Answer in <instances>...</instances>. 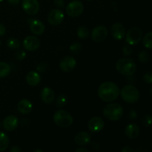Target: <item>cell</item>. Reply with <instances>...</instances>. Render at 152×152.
Wrapping results in <instances>:
<instances>
[{
    "instance_id": "cell-44",
    "label": "cell",
    "mask_w": 152,
    "mask_h": 152,
    "mask_svg": "<svg viewBox=\"0 0 152 152\" xmlns=\"http://www.w3.org/2000/svg\"><path fill=\"white\" fill-rule=\"evenodd\" d=\"M86 1H93V0H86Z\"/></svg>"
},
{
    "instance_id": "cell-35",
    "label": "cell",
    "mask_w": 152,
    "mask_h": 152,
    "mask_svg": "<svg viewBox=\"0 0 152 152\" xmlns=\"http://www.w3.org/2000/svg\"><path fill=\"white\" fill-rule=\"evenodd\" d=\"M47 68V64L44 63V62H42V63H39L37 65V71H39V72H44V71H46Z\"/></svg>"
},
{
    "instance_id": "cell-5",
    "label": "cell",
    "mask_w": 152,
    "mask_h": 152,
    "mask_svg": "<svg viewBox=\"0 0 152 152\" xmlns=\"http://www.w3.org/2000/svg\"><path fill=\"white\" fill-rule=\"evenodd\" d=\"M53 121L56 126L62 128H68L73 123V117L66 111L59 110L55 112L53 115Z\"/></svg>"
},
{
    "instance_id": "cell-30",
    "label": "cell",
    "mask_w": 152,
    "mask_h": 152,
    "mask_svg": "<svg viewBox=\"0 0 152 152\" xmlns=\"http://www.w3.org/2000/svg\"><path fill=\"white\" fill-rule=\"evenodd\" d=\"M82 49V45L79 42H74L71 46H70V50L73 53H77L80 51Z\"/></svg>"
},
{
    "instance_id": "cell-33",
    "label": "cell",
    "mask_w": 152,
    "mask_h": 152,
    "mask_svg": "<svg viewBox=\"0 0 152 152\" xmlns=\"http://www.w3.org/2000/svg\"><path fill=\"white\" fill-rule=\"evenodd\" d=\"M26 57V53L23 50H19L16 53V58L19 60H22Z\"/></svg>"
},
{
    "instance_id": "cell-14",
    "label": "cell",
    "mask_w": 152,
    "mask_h": 152,
    "mask_svg": "<svg viewBox=\"0 0 152 152\" xmlns=\"http://www.w3.org/2000/svg\"><path fill=\"white\" fill-rule=\"evenodd\" d=\"M111 33L112 37L116 40H121L126 35V30L123 24L117 22V23H114L111 27Z\"/></svg>"
},
{
    "instance_id": "cell-24",
    "label": "cell",
    "mask_w": 152,
    "mask_h": 152,
    "mask_svg": "<svg viewBox=\"0 0 152 152\" xmlns=\"http://www.w3.org/2000/svg\"><path fill=\"white\" fill-rule=\"evenodd\" d=\"M7 47L11 49H17L20 47V42L17 38L11 37L7 39Z\"/></svg>"
},
{
    "instance_id": "cell-6",
    "label": "cell",
    "mask_w": 152,
    "mask_h": 152,
    "mask_svg": "<svg viewBox=\"0 0 152 152\" xmlns=\"http://www.w3.org/2000/svg\"><path fill=\"white\" fill-rule=\"evenodd\" d=\"M142 37V32L140 28L134 27L129 29L126 34V42L130 45H135L140 42Z\"/></svg>"
},
{
    "instance_id": "cell-12",
    "label": "cell",
    "mask_w": 152,
    "mask_h": 152,
    "mask_svg": "<svg viewBox=\"0 0 152 152\" xmlns=\"http://www.w3.org/2000/svg\"><path fill=\"white\" fill-rule=\"evenodd\" d=\"M105 123L103 120L99 117H94L89 120L88 123V127L92 133H98L103 129Z\"/></svg>"
},
{
    "instance_id": "cell-28",
    "label": "cell",
    "mask_w": 152,
    "mask_h": 152,
    "mask_svg": "<svg viewBox=\"0 0 152 152\" xmlns=\"http://www.w3.org/2000/svg\"><path fill=\"white\" fill-rule=\"evenodd\" d=\"M77 34L79 38L82 39H85L89 36L88 30L86 27H80L77 30Z\"/></svg>"
},
{
    "instance_id": "cell-41",
    "label": "cell",
    "mask_w": 152,
    "mask_h": 152,
    "mask_svg": "<svg viewBox=\"0 0 152 152\" xmlns=\"http://www.w3.org/2000/svg\"><path fill=\"white\" fill-rule=\"evenodd\" d=\"M88 150L85 148H79L76 150V152H88Z\"/></svg>"
},
{
    "instance_id": "cell-7",
    "label": "cell",
    "mask_w": 152,
    "mask_h": 152,
    "mask_svg": "<svg viewBox=\"0 0 152 152\" xmlns=\"http://www.w3.org/2000/svg\"><path fill=\"white\" fill-rule=\"evenodd\" d=\"M84 7L83 3L78 0L71 1L66 7V13L69 16L76 18L80 16L83 13Z\"/></svg>"
},
{
    "instance_id": "cell-46",
    "label": "cell",
    "mask_w": 152,
    "mask_h": 152,
    "mask_svg": "<svg viewBox=\"0 0 152 152\" xmlns=\"http://www.w3.org/2000/svg\"><path fill=\"white\" fill-rule=\"evenodd\" d=\"M0 45H1V41H0Z\"/></svg>"
},
{
    "instance_id": "cell-2",
    "label": "cell",
    "mask_w": 152,
    "mask_h": 152,
    "mask_svg": "<svg viewBox=\"0 0 152 152\" xmlns=\"http://www.w3.org/2000/svg\"><path fill=\"white\" fill-rule=\"evenodd\" d=\"M116 69L122 75L129 77L136 72L137 65L134 61L129 58H123L116 63Z\"/></svg>"
},
{
    "instance_id": "cell-34",
    "label": "cell",
    "mask_w": 152,
    "mask_h": 152,
    "mask_svg": "<svg viewBox=\"0 0 152 152\" xmlns=\"http://www.w3.org/2000/svg\"><path fill=\"white\" fill-rule=\"evenodd\" d=\"M129 118L131 120H134L137 118V113L134 109H131L129 113Z\"/></svg>"
},
{
    "instance_id": "cell-36",
    "label": "cell",
    "mask_w": 152,
    "mask_h": 152,
    "mask_svg": "<svg viewBox=\"0 0 152 152\" xmlns=\"http://www.w3.org/2000/svg\"><path fill=\"white\" fill-rule=\"evenodd\" d=\"M53 4L58 8H62L65 6V1L64 0H54Z\"/></svg>"
},
{
    "instance_id": "cell-40",
    "label": "cell",
    "mask_w": 152,
    "mask_h": 152,
    "mask_svg": "<svg viewBox=\"0 0 152 152\" xmlns=\"http://www.w3.org/2000/svg\"><path fill=\"white\" fill-rule=\"evenodd\" d=\"M133 149L129 146H125L124 148L122 149V152H132Z\"/></svg>"
},
{
    "instance_id": "cell-8",
    "label": "cell",
    "mask_w": 152,
    "mask_h": 152,
    "mask_svg": "<svg viewBox=\"0 0 152 152\" xmlns=\"http://www.w3.org/2000/svg\"><path fill=\"white\" fill-rule=\"evenodd\" d=\"M22 7L24 11L31 16L37 14L39 10V4L37 0H22Z\"/></svg>"
},
{
    "instance_id": "cell-4",
    "label": "cell",
    "mask_w": 152,
    "mask_h": 152,
    "mask_svg": "<svg viewBox=\"0 0 152 152\" xmlns=\"http://www.w3.org/2000/svg\"><path fill=\"white\" fill-rule=\"evenodd\" d=\"M120 94L123 100L127 103L133 104L137 102L140 96L139 90L132 85H127L123 87Z\"/></svg>"
},
{
    "instance_id": "cell-29",
    "label": "cell",
    "mask_w": 152,
    "mask_h": 152,
    "mask_svg": "<svg viewBox=\"0 0 152 152\" xmlns=\"http://www.w3.org/2000/svg\"><path fill=\"white\" fill-rule=\"evenodd\" d=\"M142 123L145 127L149 128L151 126L152 123V118L151 114H146L143 117L142 120Z\"/></svg>"
},
{
    "instance_id": "cell-15",
    "label": "cell",
    "mask_w": 152,
    "mask_h": 152,
    "mask_svg": "<svg viewBox=\"0 0 152 152\" xmlns=\"http://www.w3.org/2000/svg\"><path fill=\"white\" fill-rule=\"evenodd\" d=\"M18 125H19V120L13 115L7 116L2 122L3 128L8 132L15 130L18 127Z\"/></svg>"
},
{
    "instance_id": "cell-1",
    "label": "cell",
    "mask_w": 152,
    "mask_h": 152,
    "mask_svg": "<svg viewBox=\"0 0 152 152\" xmlns=\"http://www.w3.org/2000/svg\"><path fill=\"white\" fill-rule=\"evenodd\" d=\"M98 95L102 100L112 102L117 99L120 95V88L113 82H105L102 83L98 88Z\"/></svg>"
},
{
    "instance_id": "cell-39",
    "label": "cell",
    "mask_w": 152,
    "mask_h": 152,
    "mask_svg": "<svg viewBox=\"0 0 152 152\" xmlns=\"http://www.w3.org/2000/svg\"><path fill=\"white\" fill-rule=\"evenodd\" d=\"M8 3L11 5H16V4H19L20 2V0H7Z\"/></svg>"
},
{
    "instance_id": "cell-27",
    "label": "cell",
    "mask_w": 152,
    "mask_h": 152,
    "mask_svg": "<svg viewBox=\"0 0 152 152\" xmlns=\"http://www.w3.org/2000/svg\"><path fill=\"white\" fill-rule=\"evenodd\" d=\"M67 102H68L67 96L65 94H60L56 100V106L59 108H62L66 105Z\"/></svg>"
},
{
    "instance_id": "cell-37",
    "label": "cell",
    "mask_w": 152,
    "mask_h": 152,
    "mask_svg": "<svg viewBox=\"0 0 152 152\" xmlns=\"http://www.w3.org/2000/svg\"><path fill=\"white\" fill-rule=\"evenodd\" d=\"M10 151L11 152H19V151H22V148H19V146L18 145H13L10 148Z\"/></svg>"
},
{
    "instance_id": "cell-19",
    "label": "cell",
    "mask_w": 152,
    "mask_h": 152,
    "mask_svg": "<svg viewBox=\"0 0 152 152\" xmlns=\"http://www.w3.org/2000/svg\"><path fill=\"white\" fill-rule=\"evenodd\" d=\"M140 132V127L135 123H132L126 126V130H125V134L126 136L129 139H135L137 137Z\"/></svg>"
},
{
    "instance_id": "cell-9",
    "label": "cell",
    "mask_w": 152,
    "mask_h": 152,
    "mask_svg": "<svg viewBox=\"0 0 152 152\" xmlns=\"http://www.w3.org/2000/svg\"><path fill=\"white\" fill-rule=\"evenodd\" d=\"M108 31L107 28L103 25L95 27L91 32V39L96 42H101L107 38Z\"/></svg>"
},
{
    "instance_id": "cell-3",
    "label": "cell",
    "mask_w": 152,
    "mask_h": 152,
    "mask_svg": "<svg viewBox=\"0 0 152 152\" xmlns=\"http://www.w3.org/2000/svg\"><path fill=\"white\" fill-rule=\"evenodd\" d=\"M102 114L108 120L111 121H117L123 117V108L118 103H110L105 105Z\"/></svg>"
},
{
    "instance_id": "cell-45",
    "label": "cell",
    "mask_w": 152,
    "mask_h": 152,
    "mask_svg": "<svg viewBox=\"0 0 152 152\" xmlns=\"http://www.w3.org/2000/svg\"><path fill=\"white\" fill-rule=\"evenodd\" d=\"M0 128H1V122H0Z\"/></svg>"
},
{
    "instance_id": "cell-23",
    "label": "cell",
    "mask_w": 152,
    "mask_h": 152,
    "mask_svg": "<svg viewBox=\"0 0 152 152\" xmlns=\"http://www.w3.org/2000/svg\"><path fill=\"white\" fill-rule=\"evenodd\" d=\"M10 73V67L4 62H0V78L7 77Z\"/></svg>"
},
{
    "instance_id": "cell-21",
    "label": "cell",
    "mask_w": 152,
    "mask_h": 152,
    "mask_svg": "<svg viewBox=\"0 0 152 152\" xmlns=\"http://www.w3.org/2000/svg\"><path fill=\"white\" fill-rule=\"evenodd\" d=\"M41 81V77L36 71H30L26 76V82L29 86H38Z\"/></svg>"
},
{
    "instance_id": "cell-18",
    "label": "cell",
    "mask_w": 152,
    "mask_h": 152,
    "mask_svg": "<svg viewBox=\"0 0 152 152\" xmlns=\"http://www.w3.org/2000/svg\"><path fill=\"white\" fill-rule=\"evenodd\" d=\"M41 99L46 104H50L55 99L54 91L48 87H45L42 90L40 94Z\"/></svg>"
},
{
    "instance_id": "cell-26",
    "label": "cell",
    "mask_w": 152,
    "mask_h": 152,
    "mask_svg": "<svg viewBox=\"0 0 152 152\" xmlns=\"http://www.w3.org/2000/svg\"><path fill=\"white\" fill-rule=\"evenodd\" d=\"M138 59L139 62L142 64H147L150 60V55L146 50H142L138 54Z\"/></svg>"
},
{
    "instance_id": "cell-42",
    "label": "cell",
    "mask_w": 152,
    "mask_h": 152,
    "mask_svg": "<svg viewBox=\"0 0 152 152\" xmlns=\"http://www.w3.org/2000/svg\"><path fill=\"white\" fill-rule=\"evenodd\" d=\"M34 152H42V150H39V149H37V150H34Z\"/></svg>"
},
{
    "instance_id": "cell-31",
    "label": "cell",
    "mask_w": 152,
    "mask_h": 152,
    "mask_svg": "<svg viewBox=\"0 0 152 152\" xmlns=\"http://www.w3.org/2000/svg\"><path fill=\"white\" fill-rule=\"evenodd\" d=\"M143 79L144 82L145 83H148V84H151L152 83V73L151 71H148V72L145 73L143 75Z\"/></svg>"
},
{
    "instance_id": "cell-13",
    "label": "cell",
    "mask_w": 152,
    "mask_h": 152,
    "mask_svg": "<svg viewBox=\"0 0 152 152\" xmlns=\"http://www.w3.org/2000/svg\"><path fill=\"white\" fill-rule=\"evenodd\" d=\"M77 65V61L72 56H66L61 60L59 63V68L62 71L65 72H70Z\"/></svg>"
},
{
    "instance_id": "cell-11",
    "label": "cell",
    "mask_w": 152,
    "mask_h": 152,
    "mask_svg": "<svg viewBox=\"0 0 152 152\" xmlns=\"http://www.w3.org/2000/svg\"><path fill=\"white\" fill-rule=\"evenodd\" d=\"M23 47L28 51H35L39 48L40 40L34 36H28L24 39Z\"/></svg>"
},
{
    "instance_id": "cell-20",
    "label": "cell",
    "mask_w": 152,
    "mask_h": 152,
    "mask_svg": "<svg viewBox=\"0 0 152 152\" xmlns=\"http://www.w3.org/2000/svg\"><path fill=\"white\" fill-rule=\"evenodd\" d=\"M18 111L22 114H28L31 113L33 110V105L28 99H24L19 102L17 105Z\"/></svg>"
},
{
    "instance_id": "cell-25",
    "label": "cell",
    "mask_w": 152,
    "mask_h": 152,
    "mask_svg": "<svg viewBox=\"0 0 152 152\" xmlns=\"http://www.w3.org/2000/svg\"><path fill=\"white\" fill-rule=\"evenodd\" d=\"M142 42H143L144 46L145 48H146L147 49H151L152 48V32L149 31L148 33H147L145 35V37H143V39H142Z\"/></svg>"
},
{
    "instance_id": "cell-16",
    "label": "cell",
    "mask_w": 152,
    "mask_h": 152,
    "mask_svg": "<svg viewBox=\"0 0 152 152\" xmlns=\"http://www.w3.org/2000/svg\"><path fill=\"white\" fill-rule=\"evenodd\" d=\"M30 28L31 32L35 35H42L44 34L45 27V25L40 20L37 19H32L30 22Z\"/></svg>"
},
{
    "instance_id": "cell-17",
    "label": "cell",
    "mask_w": 152,
    "mask_h": 152,
    "mask_svg": "<svg viewBox=\"0 0 152 152\" xmlns=\"http://www.w3.org/2000/svg\"><path fill=\"white\" fill-rule=\"evenodd\" d=\"M91 135L85 132L77 133L74 137V142L80 146H84L91 142Z\"/></svg>"
},
{
    "instance_id": "cell-32",
    "label": "cell",
    "mask_w": 152,
    "mask_h": 152,
    "mask_svg": "<svg viewBox=\"0 0 152 152\" xmlns=\"http://www.w3.org/2000/svg\"><path fill=\"white\" fill-rule=\"evenodd\" d=\"M123 53L125 56H131L132 53V48L130 45H126L123 48Z\"/></svg>"
},
{
    "instance_id": "cell-10",
    "label": "cell",
    "mask_w": 152,
    "mask_h": 152,
    "mask_svg": "<svg viewBox=\"0 0 152 152\" xmlns=\"http://www.w3.org/2000/svg\"><path fill=\"white\" fill-rule=\"evenodd\" d=\"M64 19V13L59 9H53L49 12L48 15V22L50 25L56 26L62 22Z\"/></svg>"
},
{
    "instance_id": "cell-22",
    "label": "cell",
    "mask_w": 152,
    "mask_h": 152,
    "mask_svg": "<svg viewBox=\"0 0 152 152\" xmlns=\"http://www.w3.org/2000/svg\"><path fill=\"white\" fill-rule=\"evenodd\" d=\"M10 140L4 132H0V151H4L8 148Z\"/></svg>"
},
{
    "instance_id": "cell-38",
    "label": "cell",
    "mask_w": 152,
    "mask_h": 152,
    "mask_svg": "<svg viewBox=\"0 0 152 152\" xmlns=\"http://www.w3.org/2000/svg\"><path fill=\"white\" fill-rule=\"evenodd\" d=\"M6 32V29H5V27L3 25L0 24V37H2L5 34Z\"/></svg>"
},
{
    "instance_id": "cell-43",
    "label": "cell",
    "mask_w": 152,
    "mask_h": 152,
    "mask_svg": "<svg viewBox=\"0 0 152 152\" xmlns=\"http://www.w3.org/2000/svg\"><path fill=\"white\" fill-rule=\"evenodd\" d=\"M4 1V0H0V2H1V1Z\"/></svg>"
}]
</instances>
